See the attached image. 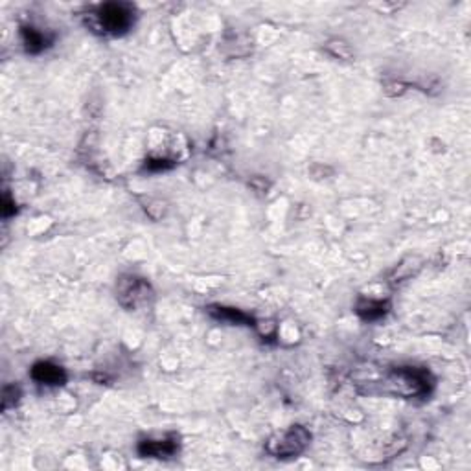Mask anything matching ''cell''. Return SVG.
<instances>
[{
	"mask_svg": "<svg viewBox=\"0 0 471 471\" xmlns=\"http://www.w3.org/2000/svg\"><path fill=\"white\" fill-rule=\"evenodd\" d=\"M20 33H23L24 48H26V52H30V54H39V52L50 47L52 37H48L47 33H42L41 30L33 28V26H24Z\"/></svg>",
	"mask_w": 471,
	"mask_h": 471,
	"instance_id": "obj_7",
	"label": "cell"
},
{
	"mask_svg": "<svg viewBox=\"0 0 471 471\" xmlns=\"http://www.w3.org/2000/svg\"><path fill=\"white\" fill-rule=\"evenodd\" d=\"M118 302L127 309H136L153 299L151 285L141 276H121L117 284Z\"/></svg>",
	"mask_w": 471,
	"mask_h": 471,
	"instance_id": "obj_4",
	"label": "cell"
},
{
	"mask_svg": "<svg viewBox=\"0 0 471 471\" xmlns=\"http://www.w3.org/2000/svg\"><path fill=\"white\" fill-rule=\"evenodd\" d=\"M388 311V302H383V300H372V299H363L357 304V313L359 317L364 321H378V318L385 317Z\"/></svg>",
	"mask_w": 471,
	"mask_h": 471,
	"instance_id": "obj_9",
	"label": "cell"
},
{
	"mask_svg": "<svg viewBox=\"0 0 471 471\" xmlns=\"http://www.w3.org/2000/svg\"><path fill=\"white\" fill-rule=\"evenodd\" d=\"M90 26L103 33L121 35L135 23V10L133 6L124 2H109L96 8V11L89 15Z\"/></svg>",
	"mask_w": 471,
	"mask_h": 471,
	"instance_id": "obj_1",
	"label": "cell"
},
{
	"mask_svg": "<svg viewBox=\"0 0 471 471\" xmlns=\"http://www.w3.org/2000/svg\"><path fill=\"white\" fill-rule=\"evenodd\" d=\"M32 378L41 385H63L66 381V374L57 364L50 363V361H41V363L33 364Z\"/></svg>",
	"mask_w": 471,
	"mask_h": 471,
	"instance_id": "obj_6",
	"label": "cell"
},
{
	"mask_svg": "<svg viewBox=\"0 0 471 471\" xmlns=\"http://www.w3.org/2000/svg\"><path fill=\"white\" fill-rule=\"evenodd\" d=\"M208 313L217 321L230 322V324H239V326H252V317L239 309L227 308V306H210Z\"/></svg>",
	"mask_w": 471,
	"mask_h": 471,
	"instance_id": "obj_8",
	"label": "cell"
},
{
	"mask_svg": "<svg viewBox=\"0 0 471 471\" xmlns=\"http://www.w3.org/2000/svg\"><path fill=\"white\" fill-rule=\"evenodd\" d=\"M173 164H175V162H172V160L160 159V157H157V159H148V160H145V168L151 169V172H160V169L172 168Z\"/></svg>",
	"mask_w": 471,
	"mask_h": 471,
	"instance_id": "obj_12",
	"label": "cell"
},
{
	"mask_svg": "<svg viewBox=\"0 0 471 471\" xmlns=\"http://www.w3.org/2000/svg\"><path fill=\"white\" fill-rule=\"evenodd\" d=\"M179 449V436L169 434L164 440H142L138 443V453L142 457H155V458H169L173 457Z\"/></svg>",
	"mask_w": 471,
	"mask_h": 471,
	"instance_id": "obj_5",
	"label": "cell"
},
{
	"mask_svg": "<svg viewBox=\"0 0 471 471\" xmlns=\"http://www.w3.org/2000/svg\"><path fill=\"white\" fill-rule=\"evenodd\" d=\"M309 442H311V434L306 427L302 425H293L287 431H282V433L275 434L269 439L266 449L271 453L273 457L278 458H287V457H297L304 449L308 448Z\"/></svg>",
	"mask_w": 471,
	"mask_h": 471,
	"instance_id": "obj_3",
	"label": "cell"
},
{
	"mask_svg": "<svg viewBox=\"0 0 471 471\" xmlns=\"http://www.w3.org/2000/svg\"><path fill=\"white\" fill-rule=\"evenodd\" d=\"M388 385L401 396H425L433 387V378L424 369L401 366L388 376Z\"/></svg>",
	"mask_w": 471,
	"mask_h": 471,
	"instance_id": "obj_2",
	"label": "cell"
},
{
	"mask_svg": "<svg viewBox=\"0 0 471 471\" xmlns=\"http://www.w3.org/2000/svg\"><path fill=\"white\" fill-rule=\"evenodd\" d=\"M326 48L333 54V56L341 57V59H350L352 57V48L348 47L345 41H337V39L335 41H330L326 44Z\"/></svg>",
	"mask_w": 471,
	"mask_h": 471,
	"instance_id": "obj_10",
	"label": "cell"
},
{
	"mask_svg": "<svg viewBox=\"0 0 471 471\" xmlns=\"http://www.w3.org/2000/svg\"><path fill=\"white\" fill-rule=\"evenodd\" d=\"M19 396H20L19 387H15V385H8V387H4V392H2V407L8 409L11 403H15V401L19 400Z\"/></svg>",
	"mask_w": 471,
	"mask_h": 471,
	"instance_id": "obj_11",
	"label": "cell"
}]
</instances>
